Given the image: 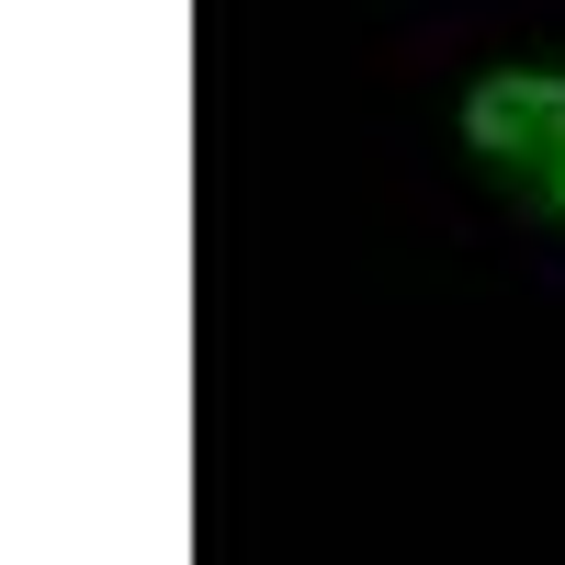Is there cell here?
Segmentation results:
<instances>
[{"label": "cell", "mask_w": 565, "mask_h": 565, "mask_svg": "<svg viewBox=\"0 0 565 565\" xmlns=\"http://www.w3.org/2000/svg\"><path fill=\"white\" fill-rule=\"evenodd\" d=\"M463 148L565 215V68H498L463 90Z\"/></svg>", "instance_id": "1"}]
</instances>
